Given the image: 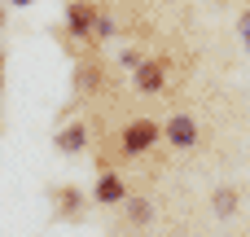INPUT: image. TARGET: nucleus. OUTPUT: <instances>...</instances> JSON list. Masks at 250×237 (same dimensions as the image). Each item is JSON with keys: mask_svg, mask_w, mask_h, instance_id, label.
Listing matches in <instances>:
<instances>
[{"mask_svg": "<svg viewBox=\"0 0 250 237\" xmlns=\"http://www.w3.org/2000/svg\"><path fill=\"white\" fill-rule=\"evenodd\" d=\"M163 132H167V128H158L154 119H132V123L123 128V136H119V150H123L127 158H141V154H149V150L158 145Z\"/></svg>", "mask_w": 250, "mask_h": 237, "instance_id": "obj_1", "label": "nucleus"}, {"mask_svg": "<svg viewBox=\"0 0 250 237\" xmlns=\"http://www.w3.org/2000/svg\"><path fill=\"white\" fill-rule=\"evenodd\" d=\"M66 22H70V31H79V35L88 40V48L97 44V22H101L97 4H88V0H70V4H66Z\"/></svg>", "mask_w": 250, "mask_h": 237, "instance_id": "obj_2", "label": "nucleus"}, {"mask_svg": "<svg viewBox=\"0 0 250 237\" xmlns=\"http://www.w3.org/2000/svg\"><path fill=\"white\" fill-rule=\"evenodd\" d=\"M136 88H141V92H163V88H167V62H163V57L141 62V66H136Z\"/></svg>", "mask_w": 250, "mask_h": 237, "instance_id": "obj_3", "label": "nucleus"}, {"mask_svg": "<svg viewBox=\"0 0 250 237\" xmlns=\"http://www.w3.org/2000/svg\"><path fill=\"white\" fill-rule=\"evenodd\" d=\"M167 141H171L176 150H189V145L198 141V123H193L189 114H171V119H167Z\"/></svg>", "mask_w": 250, "mask_h": 237, "instance_id": "obj_4", "label": "nucleus"}, {"mask_svg": "<svg viewBox=\"0 0 250 237\" xmlns=\"http://www.w3.org/2000/svg\"><path fill=\"white\" fill-rule=\"evenodd\" d=\"M127 198V185H123V176L119 172H101V180H97V202H123Z\"/></svg>", "mask_w": 250, "mask_h": 237, "instance_id": "obj_5", "label": "nucleus"}, {"mask_svg": "<svg viewBox=\"0 0 250 237\" xmlns=\"http://www.w3.org/2000/svg\"><path fill=\"white\" fill-rule=\"evenodd\" d=\"M83 145H88V128H83V123H70V128L57 132V150H62V154H79Z\"/></svg>", "mask_w": 250, "mask_h": 237, "instance_id": "obj_6", "label": "nucleus"}, {"mask_svg": "<svg viewBox=\"0 0 250 237\" xmlns=\"http://www.w3.org/2000/svg\"><path fill=\"white\" fill-rule=\"evenodd\" d=\"M57 211H62V215H75V211H83L79 194H75V189H57Z\"/></svg>", "mask_w": 250, "mask_h": 237, "instance_id": "obj_7", "label": "nucleus"}, {"mask_svg": "<svg viewBox=\"0 0 250 237\" xmlns=\"http://www.w3.org/2000/svg\"><path fill=\"white\" fill-rule=\"evenodd\" d=\"M233 207H237V194H233V189H220V194H215V211H220V215H229Z\"/></svg>", "mask_w": 250, "mask_h": 237, "instance_id": "obj_8", "label": "nucleus"}, {"mask_svg": "<svg viewBox=\"0 0 250 237\" xmlns=\"http://www.w3.org/2000/svg\"><path fill=\"white\" fill-rule=\"evenodd\" d=\"M237 35H242V44L250 48V9L242 13V18H237Z\"/></svg>", "mask_w": 250, "mask_h": 237, "instance_id": "obj_9", "label": "nucleus"}, {"mask_svg": "<svg viewBox=\"0 0 250 237\" xmlns=\"http://www.w3.org/2000/svg\"><path fill=\"white\" fill-rule=\"evenodd\" d=\"M145 215H149V202H132V220H136V224H141V220H145Z\"/></svg>", "mask_w": 250, "mask_h": 237, "instance_id": "obj_10", "label": "nucleus"}, {"mask_svg": "<svg viewBox=\"0 0 250 237\" xmlns=\"http://www.w3.org/2000/svg\"><path fill=\"white\" fill-rule=\"evenodd\" d=\"M0 88H4V48H0Z\"/></svg>", "mask_w": 250, "mask_h": 237, "instance_id": "obj_11", "label": "nucleus"}, {"mask_svg": "<svg viewBox=\"0 0 250 237\" xmlns=\"http://www.w3.org/2000/svg\"><path fill=\"white\" fill-rule=\"evenodd\" d=\"M13 4H31V0H13Z\"/></svg>", "mask_w": 250, "mask_h": 237, "instance_id": "obj_12", "label": "nucleus"}, {"mask_svg": "<svg viewBox=\"0 0 250 237\" xmlns=\"http://www.w3.org/2000/svg\"><path fill=\"white\" fill-rule=\"evenodd\" d=\"M0 26H4V9H0Z\"/></svg>", "mask_w": 250, "mask_h": 237, "instance_id": "obj_13", "label": "nucleus"}]
</instances>
